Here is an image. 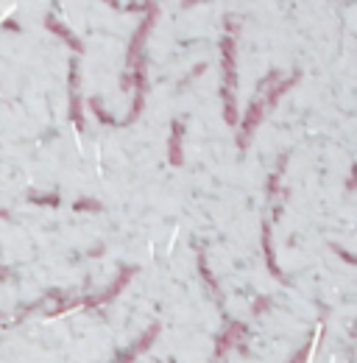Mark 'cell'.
I'll use <instances>...</instances> for the list:
<instances>
[{
  "label": "cell",
  "instance_id": "6da1fadb",
  "mask_svg": "<svg viewBox=\"0 0 357 363\" xmlns=\"http://www.w3.org/2000/svg\"><path fill=\"white\" fill-rule=\"evenodd\" d=\"M296 82H299V73H293L290 79H279V73H268V79H263L260 95L251 101V106L246 109L243 123H240V126H243V129H240V135H237V145H240V148H246L249 137H251V132L257 129V123L266 118V112H271V109L276 106V101L290 90Z\"/></svg>",
  "mask_w": 357,
  "mask_h": 363
},
{
  "label": "cell",
  "instance_id": "7a4b0ae2",
  "mask_svg": "<svg viewBox=\"0 0 357 363\" xmlns=\"http://www.w3.org/2000/svg\"><path fill=\"white\" fill-rule=\"evenodd\" d=\"M234 48L237 40L229 34L223 37L221 43V73H223V84H221V98H223V115H226V123L234 126L237 123V106H234V90H237V67H234Z\"/></svg>",
  "mask_w": 357,
  "mask_h": 363
},
{
  "label": "cell",
  "instance_id": "3957f363",
  "mask_svg": "<svg viewBox=\"0 0 357 363\" xmlns=\"http://www.w3.org/2000/svg\"><path fill=\"white\" fill-rule=\"evenodd\" d=\"M157 14H159V9H157V6H148V9H145V20L140 23L137 34L132 37L129 53H126V70H132L134 65L140 62V50H142V45H145V37H148V31L154 28V20H157Z\"/></svg>",
  "mask_w": 357,
  "mask_h": 363
},
{
  "label": "cell",
  "instance_id": "277c9868",
  "mask_svg": "<svg viewBox=\"0 0 357 363\" xmlns=\"http://www.w3.org/2000/svg\"><path fill=\"white\" fill-rule=\"evenodd\" d=\"M134 274H137V269H132V266H126V269H120V274H118V279H115V282H112V285H109V288H106L103 294H98L95 299H84L81 305H84V308H95V305H103V302H109V299H115V296H118V294L123 291V285H126V282H129V279H132V277H134Z\"/></svg>",
  "mask_w": 357,
  "mask_h": 363
},
{
  "label": "cell",
  "instance_id": "5b68a950",
  "mask_svg": "<svg viewBox=\"0 0 357 363\" xmlns=\"http://www.w3.org/2000/svg\"><path fill=\"white\" fill-rule=\"evenodd\" d=\"M243 335H246V324H243V321H232L229 330H223V335L218 338V344H215V355H218V358L226 355L234 344L243 341Z\"/></svg>",
  "mask_w": 357,
  "mask_h": 363
},
{
  "label": "cell",
  "instance_id": "8992f818",
  "mask_svg": "<svg viewBox=\"0 0 357 363\" xmlns=\"http://www.w3.org/2000/svg\"><path fill=\"white\" fill-rule=\"evenodd\" d=\"M157 335H159V324H151V327H148V330H145V333L137 338V344H134V347H129V350H126V352H123V355H120L115 363H134V358H137L140 352H145V350L154 344V338H157Z\"/></svg>",
  "mask_w": 357,
  "mask_h": 363
},
{
  "label": "cell",
  "instance_id": "52a82bcc",
  "mask_svg": "<svg viewBox=\"0 0 357 363\" xmlns=\"http://www.w3.org/2000/svg\"><path fill=\"white\" fill-rule=\"evenodd\" d=\"M70 118L84 126V118H81V95H79V65L73 62L70 65Z\"/></svg>",
  "mask_w": 357,
  "mask_h": 363
},
{
  "label": "cell",
  "instance_id": "ba28073f",
  "mask_svg": "<svg viewBox=\"0 0 357 363\" xmlns=\"http://www.w3.org/2000/svg\"><path fill=\"white\" fill-rule=\"evenodd\" d=\"M181 135H184V123L181 121H174L171 123V143H168V162L178 168L181 165Z\"/></svg>",
  "mask_w": 357,
  "mask_h": 363
},
{
  "label": "cell",
  "instance_id": "9c48e42d",
  "mask_svg": "<svg viewBox=\"0 0 357 363\" xmlns=\"http://www.w3.org/2000/svg\"><path fill=\"white\" fill-rule=\"evenodd\" d=\"M45 28H47V31H53V34H59V37H62L67 45H73L76 50H81V43L76 40V34H73L70 28H64V26H62V23H59L53 14H50V17H45Z\"/></svg>",
  "mask_w": 357,
  "mask_h": 363
},
{
  "label": "cell",
  "instance_id": "30bf717a",
  "mask_svg": "<svg viewBox=\"0 0 357 363\" xmlns=\"http://www.w3.org/2000/svg\"><path fill=\"white\" fill-rule=\"evenodd\" d=\"M263 249H266V266L268 272L273 274L276 279H285L282 272H279V266H276V257H273V243H271V224L263 227Z\"/></svg>",
  "mask_w": 357,
  "mask_h": 363
},
{
  "label": "cell",
  "instance_id": "8fae6325",
  "mask_svg": "<svg viewBox=\"0 0 357 363\" xmlns=\"http://www.w3.org/2000/svg\"><path fill=\"white\" fill-rule=\"evenodd\" d=\"M198 269H201V274H204V279H207V282H210V288H212V291H215V288H218V285H215V279H212V272H210V266H207V260H204V257H201V260H198Z\"/></svg>",
  "mask_w": 357,
  "mask_h": 363
},
{
  "label": "cell",
  "instance_id": "7c38bea8",
  "mask_svg": "<svg viewBox=\"0 0 357 363\" xmlns=\"http://www.w3.org/2000/svg\"><path fill=\"white\" fill-rule=\"evenodd\" d=\"M310 352H312V341H310V344H307V347H302V350L296 352V358H290V361H288V363H305V361H307V358H310Z\"/></svg>",
  "mask_w": 357,
  "mask_h": 363
},
{
  "label": "cell",
  "instance_id": "4fadbf2b",
  "mask_svg": "<svg viewBox=\"0 0 357 363\" xmlns=\"http://www.w3.org/2000/svg\"><path fill=\"white\" fill-rule=\"evenodd\" d=\"M76 210H101V204L98 201H92V199H81V201H76Z\"/></svg>",
  "mask_w": 357,
  "mask_h": 363
},
{
  "label": "cell",
  "instance_id": "5bb4252c",
  "mask_svg": "<svg viewBox=\"0 0 357 363\" xmlns=\"http://www.w3.org/2000/svg\"><path fill=\"white\" fill-rule=\"evenodd\" d=\"M266 305H271L268 299H257V302H254V313H263V311H266Z\"/></svg>",
  "mask_w": 357,
  "mask_h": 363
},
{
  "label": "cell",
  "instance_id": "9a60e30c",
  "mask_svg": "<svg viewBox=\"0 0 357 363\" xmlns=\"http://www.w3.org/2000/svg\"><path fill=\"white\" fill-rule=\"evenodd\" d=\"M3 216H6V213H3V210H0V218H3Z\"/></svg>",
  "mask_w": 357,
  "mask_h": 363
}]
</instances>
